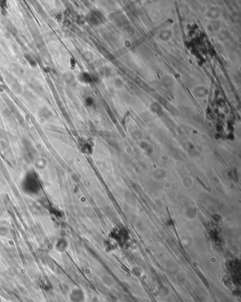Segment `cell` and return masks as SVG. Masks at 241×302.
Segmentation results:
<instances>
[{"instance_id": "6da1fadb", "label": "cell", "mask_w": 241, "mask_h": 302, "mask_svg": "<svg viewBox=\"0 0 241 302\" xmlns=\"http://www.w3.org/2000/svg\"><path fill=\"white\" fill-rule=\"evenodd\" d=\"M42 184L38 176L33 171L26 173L22 180V188L27 194L36 195L41 191Z\"/></svg>"}, {"instance_id": "7a4b0ae2", "label": "cell", "mask_w": 241, "mask_h": 302, "mask_svg": "<svg viewBox=\"0 0 241 302\" xmlns=\"http://www.w3.org/2000/svg\"><path fill=\"white\" fill-rule=\"evenodd\" d=\"M69 299L71 302H83L84 294L80 289H73L69 294Z\"/></svg>"}, {"instance_id": "3957f363", "label": "cell", "mask_w": 241, "mask_h": 302, "mask_svg": "<svg viewBox=\"0 0 241 302\" xmlns=\"http://www.w3.org/2000/svg\"><path fill=\"white\" fill-rule=\"evenodd\" d=\"M67 246H68V243H67L66 240L64 238H61V239H60L57 241V242L56 243V245H55V248H56V250L58 251L64 252L66 249Z\"/></svg>"}, {"instance_id": "277c9868", "label": "cell", "mask_w": 241, "mask_h": 302, "mask_svg": "<svg viewBox=\"0 0 241 302\" xmlns=\"http://www.w3.org/2000/svg\"><path fill=\"white\" fill-rule=\"evenodd\" d=\"M98 49H99V51L101 52V54L104 56V57H105V58H107V59H108L109 60H113V59H114L115 57H113V55L111 54L110 52H109L105 48V47H101V46H100L99 47H98Z\"/></svg>"}, {"instance_id": "5b68a950", "label": "cell", "mask_w": 241, "mask_h": 302, "mask_svg": "<svg viewBox=\"0 0 241 302\" xmlns=\"http://www.w3.org/2000/svg\"><path fill=\"white\" fill-rule=\"evenodd\" d=\"M83 78L85 81L88 82V83H91V82H92L93 81L92 76L90 74H88V73H84V74H83Z\"/></svg>"}, {"instance_id": "8992f818", "label": "cell", "mask_w": 241, "mask_h": 302, "mask_svg": "<svg viewBox=\"0 0 241 302\" xmlns=\"http://www.w3.org/2000/svg\"><path fill=\"white\" fill-rule=\"evenodd\" d=\"M26 57L27 60H28V61L30 63V64H31V65H32V66H35V61L33 59H31V57H30V56H29V57H27V56H26Z\"/></svg>"}]
</instances>
